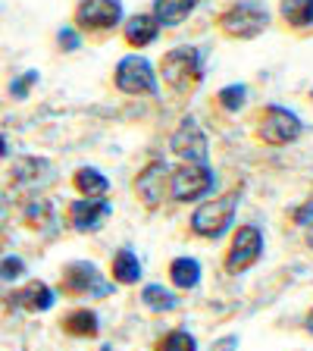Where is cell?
<instances>
[{
	"label": "cell",
	"mask_w": 313,
	"mask_h": 351,
	"mask_svg": "<svg viewBox=\"0 0 313 351\" xmlns=\"http://www.w3.org/2000/svg\"><path fill=\"white\" fill-rule=\"evenodd\" d=\"M63 329L75 339H95L101 332V317L91 307H75L63 317Z\"/></svg>",
	"instance_id": "obj_17"
},
{
	"label": "cell",
	"mask_w": 313,
	"mask_h": 351,
	"mask_svg": "<svg viewBox=\"0 0 313 351\" xmlns=\"http://www.w3.org/2000/svg\"><path fill=\"white\" fill-rule=\"evenodd\" d=\"M169 279H173L175 289H182V292H191V289H197L201 285V261L197 257H173V263H169Z\"/></svg>",
	"instance_id": "obj_18"
},
{
	"label": "cell",
	"mask_w": 313,
	"mask_h": 351,
	"mask_svg": "<svg viewBox=\"0 0 313 351\" xmlns=\"http://www.w3.org/2000/svg\"><path fill=\"white\" fill-rule=\"evenodd\" d=\"M22 273H25V261H22V257L10 254L0 261V279H3V282H13V279H19Z\"/></svg>",
	"instance_id": "obj_28"
},
{
	"label": "cell",
	"mask_w": 313,
	"mask_h": 351,
	"mask_svg": "<svg viewBox=\"0 0 313 351\" xmlns=\"http://www.w3.org/2000/svg\"><path fill=\"white\" fill-rule=\"evenodd\" d=\"M10 154V145H7V135H0V157H7Z\"/></svg>",
	"instance_id": "obj_30"
},
{
	"label": "cell",
	"mask_w": 313,
	"mask_h": 351,
	"mask_svg": "<svg viewBox=\"0 0 313 351\" xmlns=\"http://www.w3.org/2000/svg\"><path fill=\"white\" fill-rule=\"evenodd\" d=\"M157 75L163 79V85H169L179 95H188L195 91L201 82H204V53L195 44H179V47H169L160 57V69Z\"/></svg>",
	"instance_id": "obj_1"
},
{
	"label": "cell",
	"mask_w": 313,
	"mask_h": 351,
	"mask_svg": "<svg viewBox=\"0 0 313 351\" xmlns=\"http://www.w3.org/2000/svg\"><path fill=\"white\" fill-rule=\"evenodd\" d=\"M153 351H197V339L191 336L188 329H169Z\"/></svg>",
	"instance_id": "obj_24"
},
{
	"label": "cell",
	"mask_w": 313,
	"mask_h": 351,
	"mask_svg": "<svg viewBox=\"0 0 313 351\" xmlns=\"http://www.w3.org/2000/svg\"><path fill=\"white\" fill-rule=\"evenodd\" d=\"M216 189V173L207 163H179L169 169V197L175 204H195L210 197Z\"/></svg>",
	"instance_id": "obj_6"
},
{
	"label": "cell",
	"mask_w": 313,
	"mask_h": 351,
	"mask_svg": "<svg viewBox=\"0 0 313 351\" xmlns=\"http://www.w3.org/2000/svg\"><path fill=\"white\" fill-rule=\"evenodd\" d=\"M73 185L82 197H107L110 195V179L97 167H79L73 173Z\"/></svg>",
	"instance_id": "obj_19"
},
{
	"label": "cell",
	"mask_w": 313,
	"mask_h": 351,
	"mask_svg": "<svg viewBox=\"0 0 313 351\" xmlns=\"http://www.w3.org/2000/svg\"><path fill=\"white\" fill-rule=\"evenodd\" d=\"M216 29L223 38H232V41H254L270 29V13L257 0H238L216 16Z\"/></svg>",
	"instance_id": "obj_4"
},
{
	"label": "cell",
	"mask_w": 313,
	"mask_h": 351,
	"mask_svg": "<svg viewBox=\"0 0 313 351\" xmlns=\"http://www.w3.org/2000/svg\"><path fill=\"white\" fill-rule=\"evenodd\" d=\"M110 273H113V279H116L119 285H135V282H141V276H145L138 254H135L132 248H116L113 251Z\"/></svg>",
	"instance_id": "obj_16"
},
{
	"label": "cell",
	"mask_w": 313,
	"mask_h": 351,
	"mask_svg": "<svg viewBox=\"0 0 313 351\" xmlns=\"http://www.w3.org/2000/svg\"><path fill=\"white\" fill-rule=\"evenodd\" d=\"M113 213V201L110 197H79L69 204V226L75 232H97Z\"/></svg>",
	"instance_id": "obj_12"
},
{
	"label": "cell",
	"mask_w": 313,
	"mask_h": 351,
	"mask_svg": "<svg viewBox=\"0 0 313 351\" xmlns=\"http://www.w3.org/2000/svg\"><path fill=\"white\" fill-rule=\"evenodd\" d=\"M238 204H241V189H229L226 195L207 197L204 204H197L195 213H191V232L207 241L223 239L235 226Z\"/></svg>",
	"instance_id": "obj_2"
},
{
	"label": "cell",
	"mask_w": 313,
	"mask_h": 351,
	"mask_svg": "<svg viewBox=\"0 0 313 351\" xmlns=\"http://www.w3.org/2000/svg\"><path fill=\"white\" fill-rule=\"evenodd\" d=\"M195 10H197V0H153L151 16L160 22V29H175V25H182Z\"/></svg>",
	"instance_id": "obj_15"
},
{
	"label": "cell",
	"mask_w": 313,
	"mask_h": 351,
	"mask_svg": "<svg viewBox=\"0 0 313 351\" xmlns=\"http://www.w3.org/2000/svg\"><path fill=\"white\" fill-rule=\"evenodd\" d=\"M51 217H53V207H51V201H44V197L29 201V207H25V223H29V226H44Z\"/></svg>",
	"instance_id": "obj_25"
},
{
	"label": "cell",
	"mask_w": 313,
	"mask_h": 351,
	"mask_svg": "<svg viewBox=\"0 0 313 351\" xmlns=\"http://www.w3.org/2000/svg\"><path fill=\"white\" fill-rule=\"evenodd\" d=\"M292 219H295V223H298V226H310V223H313V204H304V207H301V210H295L292 213Z\"/></svg>",
	"instance_id": "obj_29"
},
{
	"label": "cell",
	"mask_w": 313,
	"mask_h": 351,
	"mask_svg": "<svg viewBox=\"0 0 313 351\" xmlns=\"http://www.w3.org/2000/svg\"><path fill=\"white\" fill-rule=\"evenodd\" d=\"M304 239H307V245H310V248H313V223H310V226H307V235H304Z\"/></svg>",
	"instance_id": "obj_31"
},
{
	"label": "cell",
	"mask_w": 313,
	"mask_h": 351,
	"mask_svg": "<svg viewBox=\"0 0 313 351\" xmlns=\"http://www.w3.org/2000/svg\"><path fill=\"white\" fill-rule=\"evenodd\" d=\"M304 135V119L282 104H266L254 119V138L270 147H288Z\"/></svg>",
	"instance_id": "obj_3"
},
{
	"label": "cell",
	"mask_w": 313,
	"mask_h": 351,
	"mask_svg": "<svg viewBox=\"0 0 313 351\" xmlns=\"http://www.w3.org/2000/svg\"><path fill=\"white\" fill-rule=\"evenodd\" d=\"M10 304L13 307H22V311H29V314H44V311H51L53 301H57V295H53V289L47 282H41V279H32V282H25L22 289H16V292H10Z\"/></svg>",
	"instance_id": "obj_14"
},
{
	"label": "cell",
	"mask_w": 313,
	"mask_h": 351,
	"mask_svg": "<svg viewBox=\"0 0 313 351\" xmlns=\"http://www.w3.org/2000/svg\"><path fill=\"white\" fill-rule=\"evenodd\" d=\"M38 79H41V73H38V69H29V73H22L16 82H10V95L19 97V101H25V97H29V88L38 85Z\"/></svg>",
	"instance_id": "obj_27"
},
{
	"label": "cell",
	"mask_w": 313,
	"mask_h": 351,
	"mask_svg": "<svg viewBox=\"0 0 313 351\" xmlns=\"http://www.w3.org/2000/svg\"><path fill=\"white\" fill-rule=\"evenodd\" d=\"M216 104L223 113H238V110H245V104H248V85H245V82H232V85L219 88Z\"/></svg>",
	"instance_id": "obj_22"
},
{
	"label": "cell",
	"mask_w": 313,
	"mask_h": 351,
	"mask_svg": "<svg viewBox=\"0 0 313 351\" xmlns=\"http://www.w3.org/2000/svg\"><path fill=\"white\" fill-rule=\"evenodd\" d=\"M63 292L75 298H107L113 292V282L103 279L95 261H69L63 267Z\"/></svg>",
	"instance_id": "obj_7"
},
{
	"label": "cell",
	"mask_w": 313,
	"mask_h": 351,
	"mask_svg": "<svg viewBox=\"0 0 313 351\" xmlns=\"http://www.w3.org/2000/svg\"><path fill=\"white\" fill-rule=\"evenodd\" d=\"M123 41L129 44L132 51L138 53V51H145V47H151L157 38H160V22L153 19L151 13H135V16H125L123 19Z\"/></svg>",
	"instance_id": "obj_13"
},
{
	"label": "cell",
	"mask_w": 313,
	"mask_h": 351,
	"mask_svg": "<svg viewBox=\"0 0 313 351\" xmlns=\"http://www.w3.org/2000/svg\"><path fill=\"white\" fill-rule=\"evenodd\" d=\"M279 16L288 29H313V0H279Z\"/></svg>",
	"instance_id": "obj_20"
},
{
	"label": "cell",
	"mask_w": 313,
	"mask_h": 351,
	"mask_svg": "<svg viewBox=\"0 0 313 351\" xmlns=\"http://www.w3.org/2000/svg\"><path fill=\"white\" fill-rule=\"evenodd\" d=\"M141 304H145L147 311H153V314H169V311L179 307V295H175L173 289H166L163 282H151L141 289Z\"/></svg>",
	"instance_id": "obj_21"
},
{
	"label": "cell",
	"mask_w": 313,
	"mask_h": 351,
	"mask_svg": "<svg viewBox=\"0 0 313 351\" xmlns=\"http://www.w3.org/2000/svg\"><path fill=\"white\" fill-rule=\"evenodd\" d=\"M101 351H113V345H101Z\"/></svg>",
	"instance_id": "obj_32"
},
{
	"label": "cell",
	"mask_w": 313,
	"mask_h": 351,
	"mask_svg": "<svg viewBox=\"0 0 313 351\" xmlns=\"http://www.w3.org/2000/svg\"><path fill=\"white\" fill-rule=\"evenodd\" d=\"M116 91L129 97H157L160 95V75L145 53H125L113 69Z\"/></svg>",
	"instance_id": "obj_5"
},
{
	"label": "cell",
	"mask_w": 313,
	"mask_h": 351,
	"mask_svg": "<svg viewBox=\"0 0 313 351\" xmlns=\"http://www.w3.org/2000/svg\"><path fill=\"white\" fill-rule=\"evenodd\" d=\"M57 44L63 53H75L82 51V32L75 25H60L57 29Z\"/></svg>",
	"instance_id": "obj_26"
},
{
	"label": "cell",
	"mask_w": 313,
	"mask_h": 351,
	"mask_svg": "<svg viewBox=\"0 0 313 351\" xmlns=\"http://www.w3.org/2000/svg\"><path fill=\"white\" fill-rule=\"evenodd\" d=\"M263 248H266V241H263V232L254 223L238 226L232 232V241H229V251H226V273L238 276V273L251 270L263 257Z\"/></svg>",
	"instance_id": "obj_9"
},
{
	"label": "cell",
	"mask_w": 313,
	"mask_h": 351,
	"mask_svg": "<svg viewBox=\"0 0 313 351\" xmlns=\"http://www.w3.org/2000/svg\"><path fill=\"white\" fill-rule=\"evenodd\" d=\"M41 169H51V163L38 160V157H22V160L13 163V173L10 176L16 179V185H35V182H41V179H38Z\"/></svg>",
	"instance_id": "obj_23"
},
{
	"label": "cell",
	"mask_w": 313,
	"mask_h": 351,
	"mask_svg": "<svg viewBox=\"0 0 313 351\" xmlns=\"http://www.w3.org/2000/svg\"><path fill=\"white\" fill-rule=\"evenodd\" d=\"M310 101H313V88H310Z\"/></svg>",
	"instance_id": "obj_33"
},
{
	"label": "cell",
	"mask_w": 313,
	"mask_h": 351,
	"mask_svg": "<svg viewBox=\"0 0 313 351\" xmlns=\"http://www.w3.org/2000/svg\"><path fill=\"white\" fill-rule=\"evenodd\" d=\"M0 204H3V197H0Z\"/></svg>",
	"instance_id": "obj_34"
},
{
	"label": "cell",
	"mask_w": 313,
	"mask_h": 351,
	"mask_svg": "<svg viewBox=\"0 0 313 351\" xmlns=\"http://www.w3.org/2000/svg\"><path fill=\"white\" fill-rule=\"evenodd\" d=\"M169 169L173 167H169L166 160H151V163H145V167L135 173L132 189H135L138 201L147 207V210L163 207V201L169 197Z\"/></svg>",
	"instance_id": "obj_11"
},
{
	"label": "cell",
	"mask_w": 313,
	"mask_h": 351,
	"mask_svg": "<svg viewBox=\"0 0 313 351\" xmlns=\"http://www.w3.org/2000/svg\"><path fill=\"white\" fill-rule=\"evenodd\" d=\"M169 151L179 157L182 163H207V154H210V138H207L204 125L197 123L195 117L179 119L173 138H169Z\"/></svg>",
	"instance_id": "obj_10"
},
{
	"label": "cell",
	"mask_w": 313,
	"mask_h": 351,
	"mask_svg": "<svg viewBox=\"0 0 313 351\" xmlns=\"http://www.w3.org/2000/svg\"><path fill=\"white\" fill-rule=\"evenodd\" d=\"M125 19L123 0H79L73 13V25L79 32H113Z\"/></svg>",
	"instance_id": "obj_8"
}]
</instances>
